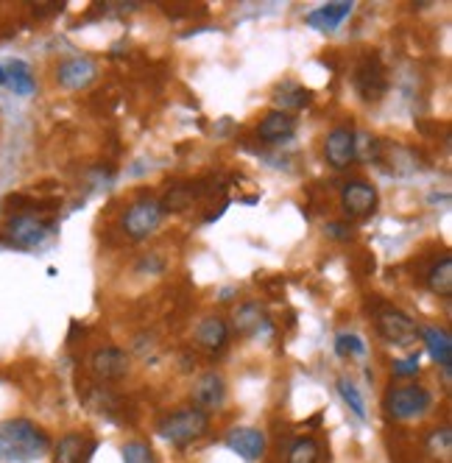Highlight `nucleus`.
Listing matches in <instances>:
<instances>
[{"mask_svg":"<svg viewBox=\"0 0 452 463\" xmlns=\"http://www.w3.org/2000/svg\"><path fill=\"white\" fill-rule=\"evenodd\" d=\"M297 135V118L290 112L274 109L260 123H257V137L263 143H287Z\"/></svg>","mask_w":452,"mask_h":463,"instance_id":"4468645a","label":"nucleus"},{"mask_svg":"<svg viewBox=\"0 0 452 463\" xmlns=\"http://www.w3.org/2000/svg\"><path fill=\"white\" fill-rule=\"evenodd\" d=\"M325 235L327 238H333V241H349L354 232H352V226L349 223H341V221H335V223H327L325 226Z\"/></svg>","mask_w":452,"mask_h":463,"instance_id":"c85d7f7f","label":"nucleus"},{"mask_svg":"<svg viewBox=\"0 0 452 463\" xmlns=\"http://www.w3.org/2000/svg\"><path fill=\"white\" fill-rule=\"evenodd\" d=\"M277 104L282 107V112H287V109H302V107H307L310 104V90H305V87H299V84H282L279 90H277Z\"/></svg>","mask_w":452,"mask_h":463,"instance_id":"4be33fe9","label":"nucleus"},{"mask_svg":"<svg viewBox=\"0 0 452 463\" xmlns=\"http://www.w3.org/2000/svg\"><path fill=\"white\" fill-rule=\"evenodd\" d=\"M354 4H349V0H338V4H325L318 6L315 12L307 14V25L321 31V34H333V31L352 14Z\"/></svg>","mask_w":452,"mask_h":463,"instance_id":"dca6fc26","label":"nucleus"},{"mask_svg":"<svg viewBox=\"0 0 452 463\" xmlns=\"http://www.w3.org/2000/svg\"><path fill=\"white\" fill-rule=\"evenodd\" d=\"M419 338L428 344L430 357L438 363L441 369H452V338L444 326H425L419 329Z\"/></svg>","mask_w":452,"mask_h":463,"instance_id":"a211bd4d","label":"nucleus"},{"mask_svg":"<svg viewBox=\"0 0 452 463\" xmlns=\"http://www.w3.org/2000/svg\"><path fill=\"white\" fill-rule=\"evenodd\" d=\"M95 76H99V64L89 56H68L56 64V84L61 90H84L95 81Z\"/></svg>","mask_w":452,"mask_h":463,"instance_id":"6e6552de","label":"nucleus"},{"mask_svg":"<svg viewBox=\"0 0 452 463\" xmlns=\"http://www.w3.org/2000/svg\"><path fill=\"white\" fill-rule=\"evenodd\" d=\"M226 447H230L235 455H240L243 460H260L266 455V436L254 427H232L226 433Z\"/></svg>","mask_w":452,"mask_h":463,"instance_id":"ddd939ff","label":"nucleus"},{"mask_svg":"<svg viewBox=\"0 0 452 463\" xmlns=\"http://www.w3.org/2000/svg\"><path fill=\"white\" fill-rule=\"evenodd\" d=\"M318 455H321L318 441L313 436H299L287 449V463H318Z\"/></svg>","mask_w":452,"mask_h":463,"instance_id":"5701e85b","label":"nucleus"},{"mask_svg":"<svg viewBox=\"0 0 452 463\" xmlns=\"http://www.w3.org/2000/svg\"><path fill=\"white\" fill-rule=\"evenodd\" d=\"M382 408L397 421H413L433 408V393L425 385H397L385 391Z\"/></svg>","mask_w":452,"mask_h":463,"instance_id":"7ed1b4c3","label":"nucleus"},{"mask_svg":"<svg viewBox=\"0 0 452 463\" xmlns=\"http://www.w3.org/2000/svg\"><path fill=\"white\" fill-rule=\"evenodd\" d=\"M419 360H422V357H419V352H413V354H408L402 360H394V366H391L394 377H416L419 369H422V363H419Z\"/></svg>","mask_w":452,"mask_h":463,"instance_id":"cd10ccee","label":"nucleus"},{"mask_svg":"<svg viewBox=\"0 0 452 463\" xmlns=\"http://www.w3.org/2000/svg\"><path fill=\"white\" fill-rule=\"evenodd\" d=\"M163 215L165 213H163V207H159V202H154V198H140V202H135L126 210L123 232L132 241H146L148 235H154V232L159 229Z\"/></svg>","mask_w":452,"mask_h":463,"instance_id":"39448f33","label":"nucleus"},{"mask_svg":"<svg viewBox=\"0 0 452 463\" xmlns=\"http://www.w3.org/2000/svg\"><path fill=\"white\" fill-rule=\"evenodd\" d=\"M230 341V324H226L221 316H207L202 318V324L196 326V344L207 352H221Z\"/></svg>","mask_w":452,"mask_h":463,"instance_id":"f3484780","label":"nucleus"},{"mask_svg":"<svg viewBox=\"0 0 452 463\" xmlns=\"http://www.w3.org/2000/svg\"><path fill=\"white\" fill-rule=\"evenodd\" d=\"M128 369H132V360H128V354L118 346H101L89 354V372L101 383L123 380L128 374Z\"/></svg>","mask_w":452,"mask_h":463,"instance_id":"1a4fd4ad","label":"nucleus"},{"mask_svg":"<svg viewBox=\"0 0 452 463\" xmlns=\"http://www.w3.org/2000/svg\"><path fill=\"white\" fill-rule=\"evenodd\" d=\"M84 449H87V439L81 433L61 436L59 444L53 447V463H81Z\"/></svg>","mask_w":452,"mask_h":463,"instance_id":"aec40b11","label":"nucleus"},{"mask_svg":"<svg viewBox=\"0 0 452 463\" xmlns=\"http://www.w3.org/2000/svg\"><path fill=\"white\" fill-rule=\"evenodd\" d=\"M235 329L240 335H260V329H268V318L263 313L260 305H243L238 313H235Z\"/></svg>","mask_w":452,"mask_h":463,"instance_id":"6ab92c4d","label":"nucleus"},{"mask_svg":"<svg viewBox=\"0 0 452 463\" xmlns=\"http://www.w3.org/2000/svg\"><path fill=\"white\" fill-rule=\"evenodd\" d=\"M377 333L385 344H397V346H410L419 338V326L416 321L402 313L400 307H382L377 313Z\"/></svg>","mask_w":452,"mask_h":463,"instance_id":"423d86ee","label":"nucleus"},{"mask_svg":"<svg viewBox=\"0 0 452 463\" xmlns=\"http://www.w3.org/2000/svg\"><path fill=\"white\" fill-rule=\"evenodd\" d=\"M366 352V344L361 335H354V333H338L335 338V354L338 357H361Z\"/></svg>","mask_w":452,"mask_h":463,"instance_id":"a878e982","label":"nucleus"},{"mask_svg":"<svg viewBox=\"0 0 452 463\" xmlns=\"http://www.w3.org/2000/svg\"><path fill=\"white\" fill-rule=\"evenodd\" d=\"M207 430H210V413L193 408V405L171 411L156 421V436L163 441H168L171 447H179V449L204 439Z\"/></svg>","mask_w":452,"mask_h":463,"instance_id":"f03ea898","label":"nucleus"},{"mask_svg":"<svg viewBox=\"0 0 452 463\" xmlns=\"http://www.w3.org/2000/svg\"><path fill=\"white\" fill-rule=\"evenodd\" d=\"M338 393H341V400L349 405V411L358 416V419H366V402H363V393L358 391V385H354L352 380L341 377L338 380Z\"/></svg>","mask_w":452,"mask_h":463,"instance_id":"b1692460","label":"nucleus"},{"mask_svg":"<svg viewBox=\"0 0 452 463\" xmlns=\"http://www.w3.org/2000/svg\"><path fill=\"white\" fill-rule=\"evenodd\" d=\"M358 156V140H354V128L349 126H335L327 131L325 137V159L333 165L335 171H344Z\"/></svg>","mask_w":452,"mask_h":463,"instance_id":"9d476101","label":"nucleus"},{"mask_svg":"<svg viewBox=\"0 0 452 463\" xmlns=\"http://www.w3.org/2000/svg\"><path fill=\"white\" fill-rule=\"evenodd\" d=\"M380 204V195H377V187L363 182V179H354V182H346L344 190H341V210L346 218H369Z\"/></svg>","mask_w":452,"mask_h":463,"instance_id":"0eeeda50","label":"nucleus"},{"mask_svg":"<svg viewBox=\"0 0 452 463\" xmlns=\"http://www.w3.org/2000/svg\"><path fill=\"white\" fill-rule=\"evenodd\" d=\"M0 87H6L9 92L28 98L37 90V79L31 73V64L23 59H4L0 61Z\"/></svg>","mask_w":452,"mask_h":463,"instance_id":"f8f14e48","label":"nucleus"},{"mask_svg":"<svg viewBox=\"0 0 452 463\" xmlns=\"http://www.w3.org/2000/svg\"><path fill=\"white\" fill-rule=\"evenodd\" d=\"M6 241L17 249H37L48 241V235L53 232V223L45 221V218H37V215H14L6 221Z\"/></svg>","mask_w":452,"mask_h":463,"instance_id":"20e7f679","label":"nucleus"},{"mask_svg":"<svg viewBox=\"0 0 452 463\" xmlns=\"http://www.w3.org/2000/svg\"><path fill=\"white\" fill-rule=\"evenodd\" d=\"M428 449L433 455H449L452 452V430L449 427H436L428 436Z\"/></svg>","mask_w":452,"mask_h":463,"instance_id":"bb28decb","label":"nucleus"},{"mask_svg":"<svg viewBox=\"0 0 452 463\" xmlns=\"http://www.w3.org/2000/svg\"><path fill=\"white\" fill-rule=\"evenodd\" d=\"M53 449L51 436L31 419L0 421V463H37Z\"/></svg>","mask_w":452,"mask_h":463,"instance_id":"f257e3e1","label":"nucleus"},{"mask_svg":"<svg viewBox=\"0 0 452 463\" xmlns=\"http://www.w3.org/2000/svg\"><path fill=\"white\" fill-rule=\"evenodd\" d=\"M120 455H123V463H156L151 444L143 441V439L126 441V444L120 447Z\"/></svg>","mask_w":452,"mask_h":463,"instance_id":"393cba45","label":"nucleus"},{"mask_svg":"<svg viewBox=\"0 0 452 463\" xmlns=\"http://www.w3.org/2000/svg\"><path fill=\"white\" fill-rule=\"evenodd\" d=\"M190 400H193V408H199L204 413L218 411L226 402V383H223V377L218 372H204L196 383H193Z\"/></svg>","mask_w":452,"mask_h":463,"instance_id":"9b49d317","label":"nucleus"},{"mask_svg":"<svg viewBox=\"0 0 452 463\" xmlns=\"http://www.w3.org/2000/svg\"><path fill=\"white\" fill-rule=\"evenodd\" d=\"M354 87H358L363 101H380L389 90V81H385V73L380 68L377 59H363V64L354 73Z\"/></svg>","mask_w":452,"mask_h":463,"instance_id":"2eb2a0df","label":"nucleus"},{"mask_svg":"<svg viewBox=\"0 0 452 463\" xmlns=\"http://www.w3.org/2000/svg\"><path fill=\"white\" fill-rule=\"evenodd\" d=\"M428 288H430V293L441 296V299H449L452 296V257H441L430 269Z\"/></svg>","mask_w":452,"mask_h":463,"instance_id":"412c9836","label":"nucleus"}]
</instances>
